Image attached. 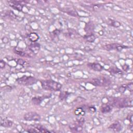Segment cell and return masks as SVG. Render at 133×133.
<instances>
[{"mask_svg": "<svg viewBox=\"0 0 133 133\" xmlns=\"http://www.w3.org/2000/svg\"><path fill=\"white\" fill-rule=\"evenodd\" d=\"M109 102L110 106L117 108H124L133 106V100L129 97H111L109 99Z\"/></svg>", "mask_w": 133, "mask_h": 133, "instance_id": "1", "label": "cell"}, {"mask_svg": "<svg viewBox=\"0 0 133 133\" xmlns=\"http://www.w3.org/2000/svg\"><path fill=\"white\" fill-rule=\"evenodd\" d=\"M41 86L44 90L51 91H59L62 88V85L57 82L52 80L42 81L41 82Z\"/></svg>", "mask_w": 133, "mask_h": 133, "instance_id": "2", "label": "cell"}, {"mask_svg": "<svg viewBox=\"0 0 133 133\" xmlns=\"http://www.w3.org/2000/svg\"><path fill=\"white\" fill-rule=\"evenodd\" d=\"M18 84L23 86H31L34 85L37 82V80L32 76H23L16 80Z\"/></svg>", "mask_w": 133, "mask_h": 133, "instance_id": "3", "label": "cell"}, {"mask_svg": "<svg viewBox=\"0 0 133 133\" xmlns=\"http://www.w3.org/2000/svg\"><path fill=\"white\" fill-rule=\"evenodd\" d=\"M110 81L108 79L105 77H100V78L93 79L91 83L96 86H105L109 85L110 84Z\"/></svg>", "mask_w": 133, "mask_h": 133, "instance_id": "4", "label": "cell"}, {"mask_svg": "<svg viewBox=\"0 0 133 133\" xmlns=\"http://www.w3.org/2000/svg\"><path fill=\"white\" fill-rule=\"evenodd\" d=\"M103 48L108 51H112V50H116L118 52H121L123 49L128 48L129 47L125 45H121V44L119 43H112L104 45Z\"/></svg>", "mask_w": 133, "mask_h": 133, "instance_id": "5", "label": "cell"}, {"mask_svg": "<svg viewBox=\"0 0 133 133\" xmlns=\"http://www.w3.org/2000/svg\"><path fill=\"white\" fill-rule=\"evenodd\" d=\"M28 132L29 133H46L50 132L46 128L40 124L31 125L28 129Z\"/></svg>", "mask_w": 133, "mask_h": 133, "instance_id": "6", "label": "cell"}, {"mask_svg": "<svg viewBox=\"0 0 133 133\" xmlns=\"http://www.w3.org/2000/svg\"><path fill=\"white\" fill-rule=\"evenodd\" d=\"M84 119H81L80 120L76 121V122L70 124L69 127L71 130L73 131L74 132H81L83 130V125L84 123Z\"/></svg>", "mask_w": 133, "mask_h": 133, "instance_id": "7", "label": "cell"}, {"mask_svg": "<svg viewBox=\"0 0 133 133\" xmlns=\"http://www.w3.org/2000/svg\"><path fill=\"white\" fill-rule=\"evenodd\" d=\"M24 118L27 121H39L41 120V116L34 112H30L26 113Z\"/></svg>", "mask_w": 133, "mask_h": 133, "instance_id": "8", "label": "cell"}, {"mask_svg": "<svg viewBox=\"0 0 133 133\" xmlns=\"http://www.w3.org/2000/svg\"><path fill=\"white\" fill-rule=\"evenodd\" d=\"M22 2L18 1H9L8 3L9 5L14 9L18 10L19 12H22L23 10L24 5L21 3Z\"/></svg>", "mask_w": 133, "mask_h": 133, "instance_id": "9", "label": "cell"}, {"mask_svg": "<svg viewBox=\"0 0 133 133\" xmlns=\"http://www.w3.org/2000/svg\"><path fill=\"white\" fill-rule=\"evenodd\" d=\"M30 51L34 54H37L40 50V44L38 43H32L28 46Z\"/></svg>", "mask_w": 133, "mask_h": 133, "instance_id": "10", "label": "cell"}, {"mask_svg": "<svg viewBox=\"0 0 133 133\" xmlns=\"http://www.w3.org/2000/svg\"><path fill=\"white\" fill-rule=\"evenodd\" d=\"M123 129V127L122 126L121 124L119 122H115L114 123H112L111 125L109 127V129L111 130L114 132H119L122 131Z\"/></svg>", "mask_w": 133, "mask_h": 133, "instance_id": "11", "label": "cell"}, {"mask_svg": "<svg viewBox=\"0 0 133 133\" xmlns=\"http://www.w3.org/2000/svg\"><path fill=\"white\" fill-rule=\"evenodd\" d=\"M87 66L88 68L95 71H101L103 69V66L98 63H88Z\"/></svg>", "mask_w": 133, "mask_h": 133, "instance_id": "12", "label": "cell"}, {"mask_svg": "<svg viewBox=\"0 0 133 133\" xmlns=\"http://www.w3.org/2000/svg\"><path fill=\"white\" fill-rule=\"evenodd\" d=\"M13 122L10 120H8L6 118L1 119V125L2 127H6V128H9L13 125Z\"/></svg>", "mask_w": 133, "mask_h": 133, "instance_id": "13", "label": "cell"}, {"mask_svg": "<svg viewBox=\"0 0 133 133\" xmlns=\"http://www.w3.org/2000/svg\"><path fill=\"white\" fill-rule=\"evenodd\" d=\"M29 40L32 42V43H35L37 42L40 38V36L37 34L35 32H32L29 34L28 36Z\"/></svg>", "mask_w": 133, "mask_h": 133, "instance_id": "14", "label": "cell"}, {"mask_svg": "<svg viewBox=\"0 0 133 133\" xmlns=\"http://www.w3.org/2000/svg\"><path fill=\"white\" fill-rule=\"evenodd\" d=\"M112 108L111 107V106L110 104H104L102 105L101 108V111L102 113H107L110 112L111 111Z\"/></svg>", "mask_w": 133, "mask_h": 133, "instance_id": "15", "label": "cell"}, {"mask_svg": "<svg viewBox=\"0 0 133 133\" xmlns=\"http://www.w3.org/2000/svg\"><path fill=\"white\" fill-rule=\"evenodd\" d=\"M43 98L42 97H33L32 99V103L35 105H39L42 102Z\"/></svg>", "mask_w": 133, "mask_h": 133, "instance_id": "16", "label": "cell"}, {"mask_svg": "<svg viewBox=\"0 0 133 133\" xmlns=\"http://www.w3.org/2000/svg\"><path fill=\"white\" fill-rule=\"evenodd\" d=\"M84 38L88 42L90 43H93L95 40V36L94 34H87L84 36Z\"/></svg>", "mask_w": 133, "mask_h": 133, "instance_id": "17", "label": "cell"}, {"mask_svg": "<svg viewBox=\"0 0 133 133\" xmlns=\"http://www.w3.org/2000/svg\"><path fill=\"white\" fill-rule=\"evenodd\" d=\"M74 113L76 115H84L85 114V111L83 108H78L75 109Z\"/></svg>", "mask_w": 133, "mask_h": 133, "instance_id": "18", "label": "cell"}, {"mask_svg": "<svg viewBox=\"0 0 133 133\" xmlns=\"http://www.w3.org/2000/svg\"><path fill=\"white\" fill-rule=\"evenodd\" d=\"M6 15L8 17H9V18H11L12 19H17V16L13 12H12V11L11 10H9V11H6Z\"/></svg>", "mask_w": 133, "mask_h": 133, "instance_id": "19", "label": "cell"}, {"mask_svg": "<svg viewBox=\"0 0 133 133\" xmlns=\"http://www.w3.org/2000/svg\"><path fill=\"white\" fill-rule=\"evenodd\" d=\"M110 25V26L118 28L119 27L121 26V24L119 23V21H114V20H111V23L109 24Z\"/></svg>", "mask_w": 133, "mask_h": 133, "instance_id": "20", "label": "cell"}, {"mask_svg": "<svg viewBox=\"0 0 133 133\" xmlns=\"http://www.w3.org/2000/svg\"><path fill=\"white\" fill-rule=\"evenodd\" d=\"M14 52L21 57H25L26 56V54L23 51H18V50H14Z\"/></svg>", "mask_w": 133, "mask_h": 133, "instance_id": "21", "label": "cell"}, {"mask_svg": "<svg viewBox=\"0 0 133 133\" xmlns=\"http://www.w3.org/2000/svg\"><path fill=\"white\" fill-rule=\"evenodd\" d=\"M67 94H68V93L66 92H65V91L63 92V93H61L60 94V96H59L60 98L61 99H62V100L66 98V97H67V96H68Z\"/></svg>", "mask_w": 133, "mask_h": 133, "instance_id": "22", "label": "cell"}, {"mask_svg": "<svg viewBox=\"0 0 133 133\" xmlns=\"http://www.w3.org/2000/svg\"><path fill=\"white\" fill-rule=\"evenodd\" d=\"M126 88L129 90L130 92H132L133 90V83H130L129 84L126 85Z\"/></svg>", "mask_w": 133, "mask_h": 133, "instance_id": "23", "label": "cell"}, {"mask_svg": "<svg viewBox=\"0 0 133 133\" xmlns=\"http://www.w3.org/2000/svg\"><path fill=\"white\" fill-rule=\"evenodd\" d=\"M126 85H123L122 86H121L120 88H119V92L121 93H124L125 92V91L126 90Z\"/></svg>", "mask_w": 133, "mask_h": 133, "instance_id": "24", "label": "cell"}, {"mask_svg": "<svg viewBox=\"0 0 133 133\" xmlns=\"http://www.w3.org/2000/svg\"><path fill=\"white\" fill-rule=\"evenodd\" d=\"M5 65H6V63L4 62V60L3 59L1 60V62H0V68L1 69H3L5 68Z\"/></svg>", "mask_w": 133, "mask_h": 133, "instance_id": "25", "label": "cell"}, {"mask_svg": "<svg viewBox=\"0 0 133 133\" xmlns=\"http://www.w3.org/2000/svg\"><path fill=\"white\" fill-rule=\"evenodd\" d=\"M25 63H26V62H25V61H24L23 59H18V61H17V63H18V64L20 65H22V66L24 65L25 64Z\"/></svg>", "mask_w": 133, "mask_h": 133, "instance_id": "26", "label": "cell"}, {"mask_svg": "<svg viewBox=\"0 0 133 133\" xmlns=\"http://www.w3.org/2000/svg\"><path fill=\"white\" fill-rule=\"evenodd\" d=\"M89 110L91 112L94 113L96 111V109L95 107H91L89 108Z\"/></svg>", "mask_w": 133, "mask_h": 133, "instance_id": "27", "label": "cell"}, {"mask_svg": "<svg viewBox=\"0 0 133 133\" xmlns=\"http://www.w3.org/2000/svg\"><path fill=\"white\" fill-rule=\"evenodd\" d=\"M127 119L128 120H129L131 122V123H132L133 122V114L129 115L127 117Z\"/></svg>", "mask_w": 133, "mask_h": 133, "instance_id": "28", "label": "cell"}, {"mask_svg": "<svg viewBox=\"0 0 133 133\" xmlns=\"http://www.w3.org/2000/svg\"><path fill=\"white\" fill-rule=\"evenodd\" d=\"M122 68H123V69L124 70H125V71H126L127 70H128V69H129V66L126 65H124L122 66Z\"/></svg>", "mask_w": 133, "mask_h": 133, "instance_id": "29", "label": "cell"}, {"mask_svg": "<svg viewBox=\"0 0 133 133\" xmlns=\"http://www.w3.org/2000/svg\"><path fill=\"white\" fill-rule=\"evenodd\" d=\"M2 40H3V43H6L8 41V38H7L6 37H4L2 38Z\"/></svg>", "mask_w": 133, "mask_h": 133, "instance_id": "30", "label": "cell"}]
</instances>
